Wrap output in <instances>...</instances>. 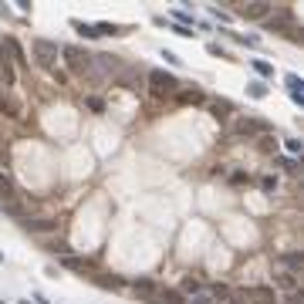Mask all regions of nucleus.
Instances as JSON below:
<instances>
[{
  "label": "nucleus",
  "mask_w": 304,
  "mask_h": 304,
  "mask_svg": "<svg viewBox=\"0 0 304 304\" xmlns=\"http://www.w3.org/2000/svg\"><path fill=\"white\" fill-rule=\"evenodd\" d=\"M61 57H65V65L75 71V75H88L91 71V54L85 51V47L78 44H65L61 47Z\"/></svg>",
  "instance_id": "obj_1"
},
{
  "label": "nucleus",
  "mask_w": 304,
  "mask_h": 304,
  "mask_svg": "<svg viewBox=\"0 0 304 304\" xmlns=\"http://www.w3.org/2000/svg\"><path fill=\"white\" fill-rule=\"evenodd\" d=\"M7 200H21V190H17L14 179L0 169V203H7Z\"/></svg>",
  "instance_id": "obj_9"
},
{
  "label": "nucleus",
  "mask_w": 304,
  "mask_h": 304,
  "mask_svg": "<svg viewBox=\"0 0 304 304\" xmlns=\"http://www.w3.org/2000/svg\"><path fill=\"white\" fill-rule=\"evenodd\" d=\"M179 291H183V297H193V294H200V291H203V284L196 281V277H183Z\"/></svg>",
  "instance_id": "obj_16"
},
{
  "label": "nucleus",
  "mask_w": 304,
  "mask_h": 304,
  "mask_svg": "<svg viewBox=\"0 0 304 304\" xmlns=\"http://www.w3.org/2000/svg\"><path fill=\"white\" fill-rule=\"evenodd\" d=\"M4 47H7V54H11V61L24 65V51H21V44H17L14 37H4Z\"/></svg>",
  "instance_id": "obj_15"
},
{
  "label": "nucleus",
  "mask_w": 304,
  "mask_h": 304,
  "mask_svg": "<svg viewBox=\"0 0 304 304\" xmlns=\"http://www.w3.org/2000/svg\"><path fill=\"white\" fill-rule=\"evenodd\" d=\"M132 294H135V297H142V301H152V304L159 301L156 281H135V284H132Z\"/></svg>",
  "instance_id": "obj_8"
},
{
  "label": "nucleus",
  "mask_w": 304,
  "mask_h": 304,
  "mask_svg": "<svg viewBox=\"0 0 304 304\" xmlns=\"http://www.w3.org/2000/svg\"><path fill=\"white\" fill-rule=\"evenodd\" d=\"M274 267H281V270H287V274H294V277H301L304 260H301V254H284V257L274 260Z\"/></svg>",
  "instance_id": "obj_7"
},
{
  "label": "nucleus",
  "mask_w": 304,
  "mask_h": 304,
  "mask_svg": "<svg viewBox=\"0 0 304 304\" xmlns=\"http://www.w3.org/2000/svg\"><path fill=\"white\" fill-rule=\"evenodd\" d=\"M270 274H274V281L281 284L284 291H297V281H301V277H294V274H287V270H281V267H274V264H270Z\"/></svg>",
  "instance_id": "obj_10"
},
{
  "label": "nucleus",
  "mask_w": 304,
  "mask_h": 304,
  "mask_svg": "<svg viewBox=\"0 0 304 304\" xmlns=\"http://www.w3.org/2000/svg\"><path fill=\"white\" fill-rule=\"evenodd\" d=\"M91 277H95V284L105 287V291H118V287H122V277H115V274H91Z\"/></svg>",
  "instance_id": "obj_12"
},
{
  "label": "nucleus",
  "mask_w": 304,
  "mask_h": 304,
  "mask_svg": "<svg viewBox=\"0 0 304 304\" xmlns=\"http://www.w3.org/2000/svg\"><path fill=\"white\" fill-rule=\"evenodd\" d=\"M240 11H244L240 17H247V21H260V17H264V14H270L274 7H270V4H244Z\"/></svg>",
  "instance_id": "obj_11"
},
{
  "label": "nucleus",
  "mask_w": 304,
  "mask_h": 304,
  "mask_svg": "<svg viewBox=\"0 0 304 304\" xmlns=\"http://www.w3.org/2000/svg\"><path fill=\"white\" fill-rule=\"evenodd\" d=\"M0 108H4V115H11V118H17V115H21V105H17L11 95H0Z\"/></svg>",
  "instance_id": "obj_17"
},
{
  "label": "nucleus",
  "mask_w": 304,
  "mask_h": 304,
  "mask_svg": "<svg viewBox=\"0 0 304 304\" xmlns=\"http://www.w3.org/2000/svg\"><path fill=\"white\" fill-rule=\"evenodd\" d=\"M260 186H264V193H274V190H277V176H264Z\"/></svg>",
  "instance_id": "obj_24"
},
{
  "label": "nucleus",
  "mask_w": 304,
  "mask_h": 304,
  "mask_svg": "<svg viewBox=\"0 0 304 304\" xmlns=\"http://www.w3.org/2000/svg\"><path fill=\"white\" fill-rule=\"evenodd\" d=\"M179 101H203V95H200L196 88H186V91L179 95Z\"/></svg>",
  "instance_id": "obj_23"
},
{
  "label": "nucleus",
  "mask_w": 304,
  "mask_h": 304,
  "mask_svg": "<svg viewBox=\"0 0 304 304\" xmlns=\"http://www.w3.org/2000/svg\"><path fill=\"white\" fill-rule=\"evenodd\" d=\"M176 88V78H172V75H169V71H149V91H152V95H156V98H162V95H166V91H172Z\"/></svg>",
  "instance_id": "obj_3"
},
{
  "label": "nucleus",
  "mask_w": 304,
  "mask_h": 304,
  "mask_svg": "<svg viewBox=\"0 0 304 304\" xmlns=\"http://www.w3.org/2000/svg\"><path fill=\"white\" fill-rule=\"evenodd\" d=\"M244 183H250L247 172H233V186H244Z\"/></svg>",
  "instance_id": "obj_29"
},
{
  "label": "nucleus",
  "mask_w": 304,
  "mask_h": 304,
  "mask_svg": "<svg viewBox=\"0 0 304 304\" xmlns=\"http://www.w3.org/2000/svg\"><path fill=\"white\" fill-rule=\"evenodd\" d=\"M210 108H213L216 118H226V115H233V105H230V101H213Z\"/></svg>",
  "instance_id": "obj_19"
},
{
  "label": "nucleus",
  "mask_w": 304,
  "mask_h": 304,
  "mask_svg": "<svg viewBox=\"0 0 304 304\" xmlns=\"http://www.w3.org/2000/svg\"><path fill=\"white\" fill-rule=\"evenodd\" d=\"M186 304H216V297H213V294H193V297H186Z\"/></svg>",
  "instance_id": "obj_21"
},
{
  "label": "nucleus",
  "mask_w": 304,
  "mask_h": 304,
  "mask_svg": "<svg viewBox=\"0 0 304 304\" xmlns=\"http://www.w3.org/2000/svg\"><path fill=\"white\" fill-rule=\"evenodd\" d=\"M156 304H186L179 287H166V291H159V301Z\"/></svg>",
  "instance_id": "obj_13"
},
{
  "label": "nucleus",
  "mask_w": 304,
  "mask_h": 304,
  "mask_svg": "<svg viewBox=\"0 0 304 304\" xmlns=\"http://www.w3.org/2000/svg\"><path fill=\"white\" fill-rule=\"evenodd\" d=\"M0 162H4V146H0Z\"/></svg>",
  "instance_id": "obj_31"
},
{
  "label": "nucleus",
  "mask_w": 304,
  "mask_h": 304,
  "mask_svg": "<svg viewBox=\"0 0 304 304\" xmlns=\"http://www.w3.org/2000/svg\"><path fill=\"white\" fill-rule=\"evenodd\" d=\"M250 95H254V98H264V91H267V88H264V85H260V81H254V85H250Z\"/></svg>",
  "instance_id": "obj_27"
},
{
  "label": "nucleus",
  "mask_w": 304,
  "mask_h": 304,
  "mask_svg": "<svg viewBox=\"0 0 304 304\" xmlns=\"http://www.w3.org/2000/svg\"><path fill=\"white\" fill-rule=\"evenodd\" d=\"M14 81H17V71H14V61H11V54H7L4 41H0V85H7V88H11Z\"/></svg>",
  "instance_id": "obj_5"
},
{
  "label": "nucleus",
  "mask_w": 304,
  "mask_h": 304,
  "mask_svg": "<svg viewBox=\"0 0 304 304\" xmlns=\"http://www.w3.org/2000/svg\"><path fill=\"white\" fill-rule=\"evenodd\" d=\"M0 260H4V254H0Z\"/></svg>",
  "instance_id": "obj_32"
},
{
  "label": "nucleus",
  "mask_w": 304,
  "mask_h": 304,
  "mask_svg": "<svg viewBox=\"0 0 304 304\" xmlns=\"http://www.w3.org/2000/svg\"><path fill=\"white\" fill-rule=\"evenodd\" d=\"M254 71H257L260 78H270V75H274V65H270V61H264V57H257V61H254Z\"/></svg>",
  "instance_id": "obj_18"
},
{
  "label": "nucleus",
  "mask_w": 304,
  "mask_h": 304,
  "mask_svg": "<svg viewBox=\"0 0 304 304\" xmlns=\"http://www.w3.org/2000/svg\"><path fill=\"white\" fill-rule=\"evenodd\" d=\"M226 304H247V301H244V294H233V291H230V297H226Z\"/></svg>",
  "instance_id": "obj_30"
},
{
  "label": "nucleus",
  "mask_w": 304,
  "mask_h": 304,
  "mask_svg": "<svg viewBox=\"0 0 304 304\" xmlns=\"http://www.w3.org/2000/svg\"><path fill=\"white\" fill-rule=\"evenodd\" d=\"M0 304H4V301H0Z\"/></svg>",
  "instance_id": "obj_33"
},
{
  "label": "nucleus",
  "mask_w": 304,
  "mask_h": 304,
  "mask_svg": "<svg viewBox=\"0 0 304 304\" xmlns=\"http://www.w3.org/2000/svg\"><path fill=\"white\" fill-rule=\"evenodd\" d=\"M206 291L213 294L216 301H220V297H230V287H226V284H210V287H206Z\"/></svg>",
  "instance_id": "obj_22"
},
{
  "label": "nucleus",
  "mask_w": 304,
  "mask_h": 304,
  "mask_svg": "<svg viewBox=\"0 0 304 304\" xmlns=\"http://www.w3.org/2000/svg\"><path fill=\"white\" fill-rule=\"evenodd\" d=\"M301 139H287V152H291V156H301Z\"/></svg>",
  "instance_id": "obj_25"
},
{
  "label": "nucleus",
  "mask_w": 304,
  "mask_h": 304,
  "mask_svg": "<svg viewBox=\"0 0 304 304\" xmlns=\"http://www.w3.org/2000/svg\"><path fill=\"white\" fill-rule=\"evenodd\" d=\"M75 31H78L81 37H98V27H88L85 21H75Z\"/></svg>",
  "instance_id": "obj_20"
},
{
  "label": "nucleus",
  "mask_w": 304,
  "mask_h": 304,
  "mask_svg": "<svg viewBox=\"0 0 304 304\" xmlns=\"http://www.w3.org/2000/svg\"><path fill=\"white\" fill-rule=\"evenodd\" d=\"M57 57H61V51H57L54 41H34V61H37V68L57 71Z\"/></svg>",
  "instance_id": "obj_2"
},
{
  "label": "nucleus",
  "mask_w": 304,
  "mask_h": 304,
  "mask_svg": "<svg viewBox=\"0 0 304 304\" xmlns=\"http://www.w3.org/2000/svg\"><path fill=\"white\" fill-rule=\"evenodd\" d=\"M277 142H270V139H260V152H274Z\"/></svg>",
  "instance_id": "obj_28"
},
{
  "label": "nucleus",
  "mask_w": 304,
  "mask_h": 304,
  "mask_svg": "<svg viewBox=\"0 0 304 304\" xmlns=\"http://www.w3.org/2000/svg\"><path fill=\"white\" fill-rule=\"evenodd\" d=\"M172 17L179 21V27H190V21H193V17H190V14H186V11H172Z\"/></svg>",
  "instance_id": "obj_26"
},
{
  "label": "nucleus",
  "mask_w": 304,
  "mask_h": 304,
  "mask_svg": "<svg viewBox=\"0 0 304 304\" xmlns=\"http://www.w3.org/2000/svg\"><path fill=\"white\" fill-rule=\"evenodd\" d=\"M233 135H260L264 132V122H257V118H233Z\"/></svg>",
  "instance_id": "obj_6"
},
{
  "label": "nucleus",
  "mask_w": 304,
  "mask_h": 304,
  "mask_svg": "<svg viewBox=\"0 0 304 304\" xmlns=\"http://www.w3.org/2000/svg\"><path fill=\"white\" fill-rule=\"evenodd\" d=\"M21 223L27 233H54L57 230V220H51V216H24Z\"/></svg>",
  "instance_id": "obj_4"
},
{
  "label": "nucleus",
  "mask_w": 304,
  "mask_h": 304,
  "mask_svg": "<svg viewBox=\"0 0 304 304\" xmlns=\"http://www.w3.org/2000/svg\"><path fill=\"white\" fill-rule=\"evenodd\" d=\"M287 88H291V101H294V105H304V85L297 81V75L287 78Z\"/></svg>",
  "instance_id": "obj_14"
}]
</instances>
